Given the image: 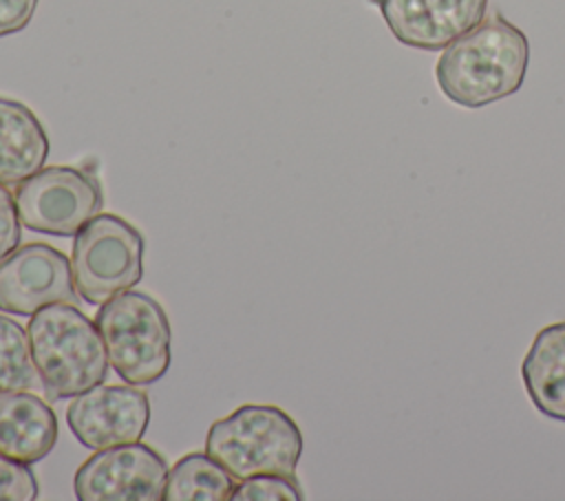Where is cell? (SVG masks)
Instances as JSON below:
<instances>
[{
	"label": "cell",
	"instance_id": "obj_1",
	"mask_svg": "<svg viewBox=\"0 0 565 501\" xmlns=\"http://www.w3.org/2000/svg\"><path fill=\"white\" fill-rule=\"evenodd\" d=\"M527 64L525 33L501 13H492L441 51L435 79L452 104L481 108L514 95L523 86Z\"/></svg>",
	"mask_w": 565,
	"mask_h": 501
},
{
	"label": "cell",
	"instance_id": "obj_2",
	"mask_svg": "<svg viewBox=\"0 0 565 501\" xmlns=\"http://www.w3.org/2000/svg\"><path fill=\"white\" fill-rule=\"evenodd\" d=\"M31 358L51 399H71L108 375V355L97 324L71 302L35 311L26 324Z\"/></svg>",
	"mask_w": 565,
	"mask_h": 501
},
{
	"label": "cell",
	"instance_id": "obj_3",
	"mask_svg": "<svg viewBox=\"0 0 565 501\" xmlns=\"http://www.w3.org/2000/svg\"><path fill=\"white\" fill-rule=\"evenodd\" d=\"M205 452L236 481L294 475L302 455V433L282 408L245 404L210 426Z\"/></svg>",
	"mask_w": 565,
	"mask_h": 501
},
{
	"label": "cell",
	"instance_id": "obj_4",
	"mask_svg": "<svg viewBox=\"0 0 565 501\" xmlns=\"http://www.w3.org/2000/svg\"><path fill=\"white\" fill-rule=\"evenodd\" d=\"M95 324L108 364L126 384H154L168 373L170 322L152 296L126 289L99 307Z\"/></svg>",
	"mask_w": 565,
	"mask_h": 501
},
{
	"label": "cell",
	"instance_id": "obj_5",
	"mask_svg": "<svg viewBox=\"0 0 565 501\" xmlns=\"http://www.w3.org/2000/svg\"><path fill=\"white\" fill-rule=\"evenodd\" d=\"M73 280L79 298L104 305L143 276V236L115 214L93 216L73 241Z\"/></svg>",
	"mask_w": 565,
	"mask_h": 501
},
{
	"label": "cell",
	"instance_id": "obj_6",
	"mask_svg": "<svg viewBox=\"0 0 565 501\" xmlns=\"http://www.w3.org/2000/svg\"><path fill=\"white\" fill-rule=\"evenodd\" d=\"M13 199L20 223L51 236H75L104 203L97 179L71 166L38 170L15 185Z\"/></svg>",
	"mask_w": 565,
	"mask_h": 501
},
{
	"label": "cell",
	"instance_id": "obj_7",
	"mask_svg": "<svg viewBox=\"0 0 565 501\" xmlns=\"http://www.w3.org/2000/svg\"><path fill=\"white\" fill-rule=\"evenodd\" d=\"M168 477L166 459L135 441L95 450L75 472V497L82 501H159Z\"/></svg>",
	"mask_w": 565,
	"mask_h": 501
},
{
	"label": "cell",
	"instance_id": "obj_8",
	"mask_svg": "<svg viewBox=\"0 0 565 501\" xmlns=\"http://www.w3.org/2000/svg\"><path fill=\"white\" fill-rule=\"evenodd\" d=\"M77 300L73 267L64 252L46 243H26L0 260V311L33 316L49 305Z\"/></svg>",
	"mask_w": 565,
	"mask_h": 501
},
{
	"label": "cell",
	"instance_id": "obj_9",
	"mask_svg": "<svg viewBox=\"0 0 565 501\" xmlns=\"http://www.w3.org/2000/svg\"><path fill=\"white\" fill-rule=\"evenodd\" d=\"M71 399L66 424L75 439L90 450L135 444L150 424L148 395L135 384H97Z\"/></svg>",
	"mask_w": 565,
	"mask_h": 501
},
{
	"label": "cell",
	"instance_id": "obj_10",
	"mask_svg": "<svg viewBox=\"0 0 565 501\" xmlns=\"http://www.w3.org/2000/svg\"><path fill=\"white\" fill-rule=\"evenodd\" d=\"M397 42L419 51H441L475 29L488 0H371Z\"/></svg>",
	"mask_w": 565,
	"mask_h": 501
},
{
	"label": "cell",
	"instance_id": "obj_11",
	"mask_svg": "<svg viewBox=\"0 0 565 501\" xmlns=\"http://www.w3.org/2000/svg\"><path fill=\"white\" fill-rule=\"evenodd\" d=\"M57 441L51 404L29 391L0 393V455L22 463L42 461Z\"/></svg>",
	"mask_w": 565,
	"mask_h": 501
},
{
	"label": "cell",
	"instance_id": "obj_12",
	"mask_svg": "<svg viewBox=\"0 0 565 501\" xmlns=\"http://www.w3.org/2000/svg\"><path fill=\"white\" fill-rule=\"evenodd\" d=\"M521 380L534 408L565 424V320L536 331L521 362Z\"/></svg>",
	"mask_w": 565,
	"mask_h": 501
},
{
	"label": "cell",
	"instance_id": "obj_13",
	"mask_svg": "<svg viewBox=\"0 0 565 501\" xmlns=\"http://www.w3.org/2000/svg\"><path fill=\"white\" fill-rule=\"evenodd\" d=\"M49 137L22 102L0 97V183L18 185L44 168Z\"/></svg>",
	"mask_w": 565,
	"mask_h": 501
},
{
	"label": "cell",
	"instance_id": "obj_14",
	"mask_svg": "<svg viewBox=\"0 0 565 501\" xmlns=\"http://www.w3.org/2000/svg\"><path fill=\"white\" fill-rule=\"evenodd\" d=\"M234 477L207 452L181 457L166 477L163 501H227Z\"/></svg>",
	"mask_w": 565,
	"mask_h": 501
},
{
	"label": "cell",
	"instance_id": "obj_15",
	"mask_svg": "<svg viewBox=\"0 0 565 501\" xmlns=\"http://www.w3.org/2000/svg\"><path fill=\"white\" fill-rule=\"evenodd\" d=\"M38 380L26 329L0 313V393L31 391Z\"/></svg>",
	"mask_w": 565,
	"mask_h": 501
},
{
	"label": "cell",
	"instance_id": "obj_16",
	"mask_svg": "<svg viewBox=\"0 0 565 501\" xmlns=\"http://www.w3.org/2000/svg\"><path fill=\"white\" fill-rule=\"evenodd\" d=\"M234 501H300L305 499L294 475H256L241 479L232 492Z\"/></svg>",
	"mask_w": 565,
	"mask_h": 501
},
{
	"label": "cell",
	"instance_id": "obj_17",
	"mask_svg": "<svg viewBox=\"0 0 565 501\" xmlns=\"http://www.w3.org/2000/svg\"><path fill=\"white\" fill-rule=\"evenodd\" d=\"M38 499V481L29 463L0 455V501Z\"/></svg>",
	"mask_w": 565,
	"mask_h": 501
},
{
	"label": "cell",
	"instance_id": "obj_18",
	"mask_svg": "<svg viewBox=\"0 0 565 501\" xmlns=\"http://www.w3.org/2000/svg\"><path fill=\"white\" fill-rule=\"evenodd\" d=\"M22 223L18 216L13 194L0 183V260L20 247Z\"/></svg>",
	"mask_w": 565,
	"mask_h": 501
},
{
	"label": "cell",
	"instance_id": "obj_19",
	"mask_svg": "<svg viewBox=\"0 0 565 501\" xmlns=\"http://www.w3.org/2000/svg\"><path fill=\"white\" fill-rule=\"evenodd\" d=\"M38 0H0V38L22 31L33 13Z\"/></svg>",
	"mask_w": 565,
	"mask_h": 501
}]
</instances>
